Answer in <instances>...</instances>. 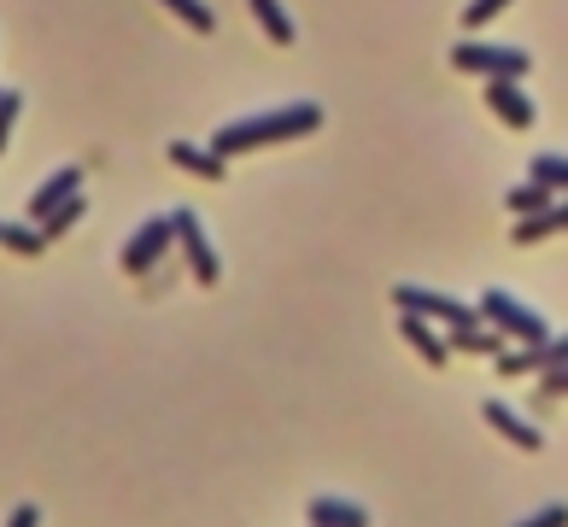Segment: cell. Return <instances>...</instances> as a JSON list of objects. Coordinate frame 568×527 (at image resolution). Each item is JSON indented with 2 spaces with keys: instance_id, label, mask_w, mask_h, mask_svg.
<instances>
[{
  "instance_id": "obj_6",
  "label": "cell",
  "mask_w": 568,
  "mask_h": 527,
  "mask_svg": "<svg viewBox=\"0 0 568 527\" xmlns=\"http://www.w3.org/2000/svg\"><path fill=\"white\" fill-rule=\"evenodd\" d=\"M171 240H176V235H171V217H147V223H141V229L124 240V252H117V264H124L130 276H147L153 264L171 252Z\"/></svg>"
},
{
  "instance_id": "obj_9",
  "label": "cell",
  "mask_w": 568,
  "mask_h": 527,
  "mask_svg": "<svg viewBox=\"0 0 568 527\" xmlns=\"http://www.w3.org/2000/svg\"><path fill=\"white\" fill-rule=\"evenodd\" d=\"M486 106H493V117H498V124H510V130L534 124V100H527L510 76H493V83H486Z\"/></svg>"
},
{
  "instance_id": "obj_12",
  "label": "cell",
  "mask_w": 568,
  "mask_h": 527,
  "mask_svg": "<svg viewBox=\"0 0 568 527\" xmlns=\"http://www.w3.org/2000/svg\"><path fill=\"white\" fill-rule=\"evenodd\" d=\"M486 422H493L510 445H521V452H539V428H534V422H521L504 399H486Z\"/></svg>"
},
{
  "instance_id": "obj_4",
  "label": "cell",
  "mask_w": 568,
  "mask_h": 527,
  "mask_svg": "<svg viewBox=\"0 0 568 527\" xmlns=\"http://www.w3.org/2000/svg\"><path fill=\"white\" fill-rule=\"evenodd\" d=\"M171 235L182 240V258H188V270H194L199 288H217V281H223V264H217L211 235L199 229V211H194V206H182V211L171 217Z\"/></svg>"
},
{
  "instance_id": "obj_2",
  "label": "cell",
  "mask_w": 568,
  "mask_h": 527,
  "mask_svg": "<svg viewBox=\"0 0 568 527\" xmlns=\"http://www.w3.org/2000/svg\"><path fill=\"white\" fill-rule=\"evenodd\" d=\"M475 317L486 322V329H498V334H510V340H545V317L539 311H527L516 293H504V288H486L481 293V306H475Z\"/></svg>"
},
{
  "instance_id": "obj_11",
  "label": "cell",
  "mask_w": 568,
  "mask_h": 527,
  "mask_svg": "<svg viewBox=\"0 0 568 527\" xmlns=\"http://www.w3.org/2000/svg\"><path fill=\"white\" fill-rule=\"evenodd\" d=\"M562 229H568V199H562V206L551 199L545 211H534V217L516 223V247H539V240H551V235H562Z\"/></svg>"
},
{
  "instance_id": "obj_1",
  "label": "cell",
  "mask_w": 568,
  "mask_h": 527,
  "mask_svg": "<svg viewBox=\"0 0 568 527\" xmlns=\"http://www.w3.org/2000/svg\"><path fill=\"white\" fill-rule=\"evenodd\" d=\"M322 130V106L317 100H293V106H276V112H258V117H240V124H223L211 135V153L217 158H235V153H252V147H270V141H299Z\"/></svg>"
},
{
  "instance_id": "obj_10",
  "label": "cell",
  "mask_w": 568,
  "mask_h": 527,
  "mask_svg": "<svg viewBox=\"0 0 568 527\" xmlns=\"http://www.w3.org/2000/svg\"><path fill=\"white\" fill-rule=\"evenodd\" d=\"M399 334H404V347H411L422 363H428V370H445V358H452V347H445V340L434 334V322H422V317L404 311V317H399Z\"/></svg>"
},
{
  "instance_id": "obj_19",
  "label": "cell",
  "mask_w": 568,
  "mask_h": 527,
  "mask_svg": "<svg viewBox=\"0 0 568 527\" xmlns=\"http://www.w3.org/2000/svg\"><path fill=\"white\" fill-rule=\"evenodd\" d=\"M158 7H165V12H176V18H182V24H188L194 35L217 30V18H211V7H206V0H158Z\"/></svg>"
},
{
  "instance_id": "obj_26",
  "label": "cell",
  "mask_w": 568,
  "mask_h": 527,
  "mask_svg": "<svg viewBox=\"0 0 568 527\" xmlns=\"http://www.w3.org/2000/svg\"><path fill=\"white\" fill-rule=\"evenodd\" d=\"M12 229H18V223H0V247H12Z\"/></svg>"
},
{
  "instance_id": "obj_8",
  "label": "cell",
  "mask_w": 568,
  "mask_h": 527,
  "mask_svg": "<svg viewBox=\"0 0 568 527\" xmlns=\"http://www.w3.org/2000/svg\"><path fill=\"white\" fill-rule=\"evenodd\" d=\"M83 176H89L83 165H65V170H53V176L42 182V188L30 194V206H24V211H30V229H35V223H42L53 206H65L71 194H83Z\"/></svg>"
},
{
  "instance_id": "obj_16",
  "label": "cell",
  "mask_w": 568,
  "mask_h": 527,
  "mask_svg": "<svg viewBox=\"0 0 568 527\" xmlns=\"http://www.w3.org/2000/svg\"><path fill=\"white\" fill-rule=\"evenodd\" d=\"M445 334H452V340H445V347H452V352H504V334L498 329H481V322H469V329H445Z\"/></svg>"
},
{
  "instance_id": "obj_13",
  "label": "cell",
  "mask_w": 568,
  "mask_h": 527,
  "mask_svg": "<svg viewBox=\"0 0 568 527\" xmlns=\"http://www.w3.org/2000/svg\"><path fill=\"white\" fill-rule=\"evenodd\" d=\"M311 527H370V510H358L347 498H311Z\"/></svg>"
},
{
  "instance_id": "obj_22",
  "label": "cell",
  "mask_w": 568,
  "mask_h": 527,
  "mask_svg": "<svg viewBox=\"0 0 568 527\" xmlns=\"http://www.w3.org/2000/svg\"><path fill=\"white\" fill-rule=\"evenodd\" d=\"M18 106H24V94H18V89H0V153H7V135H12Z\"/></svg>"
},
{
  "instance_id": "obj_23",
  "label": "cell",
  "mask_w": 568,
  "mask_h": 527,
  "mask_svg": "<svg viewBox=\"0 0 568 527\" xmlns=\"http://www.w3.org/2000/svg\"><path fill=\"white\" fill-rule=\"evenodd\" d=\"M568 393V363L562 370H545V381H539V404H551V399H562Z\"/></svg>"
},
{
  "instance_id": "obj_7",
  "label": "cell",
  "mask_w": 568,
  "mask_h": 527,
  "mask_svg": "<svg viewBox=\"0 0 568 527\" xmlns=\"http://www.w3.org/2000/svg\"><path fill=\"white\" fill-rule=\"evenodd\" d=\"M498 363V375H527V370H562L568 363V334H545V340H534L527 352H498L493 358Z\"/></svg>"
},
{
  "instance_id": "obj_17",
  "label": "cell",
  "mask_w": 568,
  "mask_h": 527,
  "mask_svg": "<svg viewBox=\"0 0 568 527\" xmlns=\"http://www.w3.org/2000/svg\"><path fill=\"white\" fill-rule=\"evenodd\" d=\"M252 18L264 24V35H270L276 48L293 42V24H288V7H281V0H252Z\"/></svg>"
},
{
  "instance_id": "obj_18",
  "label": "cell",
  "mask_w": 568,
  "mask_h": 527,
  "mask_svg": "<svg viewBox=\"0 0 568 527\" xmlns=\"http://www.w3.org/2000/svg\"><path fill=\"white\" fill-rule=\"evenodd\" d=\"M551 188H545V182H534V176H527L521 182V188H510V194H504V206H510L516 217H534V211H545V206H551Z\"/></svg>"
},
{
  "instance_id": "obj_15",
  "label": "cell",
  "mask_w": 568,
  "mask_h": 527,
  "mask_svg": "<svg viewBox=\"0 0 568 527\" xmlns=\"http://www.w3.org/2000/svg\"><path fill=\"white\" fill-rule=\"evenodd\" d=\"M83 211H89V206H83V194H71L65 206H53L42 223H35V235H42V247H48V240H59V235H71L76 223H83Z\"/></svg>"
},
{
  "instance_id": "obj_24",
  "label": "cell",
  "mask_w": 568,
  "mask_h": 527,
  "mask_svg": "<svg viewBox=\"0 0 568 527\" xmlns=\"http://www.w3.org/2000/svg\"><path fill=\"white\" fill-rule=\"evenodd\" d=\"M516 527H568V504H545L539 516H527V521H516Z\"/></svg>"
},
{
  "instance_id": "obj_25",
  "label": "cell",
  "mask_w": 568,
  "mask_h": 527,
  "mask_svg": "<svg viewBox=\"0 0 568 527\" xmlns=\"http://www.w3.org/2000/svg\"><path fill=\"white\" fill-rule=\"evenodd\" d=\"M7 527H42V510H35V504H18Z\"/></svg>"
},
{
  "instance_id": "obj_20",
  "label": "cell",
  "mask_w": 568,
  "mask_h": 527,
  "mask_svg": "<svg viewBox=\"0 0 568 527\" xmlns=\"http://www.w3.org/2000/svg\"><path fill=\"white\" fill-rule=\"evenodd\" d=\"M527 176L557 194V188H568V158L562 153H539V158H527Z\"/></svg>"
},
{
  "instance_id": "obj_3",
  "label": "cell",
  "mask_w": 568,
  "mask_h": 527,
  "mask_svg": "<svg viewBox=\"0 0 568 527\" xmlns=\"http://www.w3.org/2000/svg\"><path fill=\"white\" fill-rule=\"evenodd\" d=\"M452 71H475V76H510V83H521L527 71H534V59H527L521 48H493V42H457L452 48Z\"/></svg>"
},
{
  "instance_id": "obj_5",
  "label": "cell",
  "mask_w": 568,
  "mask_h": 527,
  "mask_svg": "<svg viewBox=\"0 0 568 527\" xmlns=\"http://www.w3.org/2000/svg\"><path fill=\"white\" fill-rule=\"evenodd\" d=\"M393 306H399V311H411V317H422V322H445V329H469V322H481L475 306H457L452 293L411 288V281H399V288H393Z\"/></svg>"
},
{
  "instance_id": "obj_14",
  "label": "cell",
  "mask_w": 568,
  "mask_h": 527,
  "mask_svg": "<svg viewBox=\"0 0 568 527\" xmlns=\"http://www.w3.org/2000/svg\"><path fill=\"white\" fill-rule=\"evenodd\" d=\"M171 165H176V170L206 176V182H217V176H223V158H217L211 147H188V141H171Z\"/></svg>"
},
{
  "instance_id": "obj_21",
  "label": "cell",
  "mask_w": 568,
  "mask_h": 527,
  "mask_svg": "<svg viewBox=\"0 0 568 527\" xmlns=\"http://www.w3.org/2000/svg\"><path fill=\"white\" fill-rule=\"evenodd\" d=\"M504 7H510V0H469V7H463V24H493V18L504 12Z\"/></svg>"
}]
</instances>
